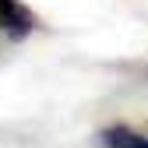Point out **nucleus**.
Returning <instances> with one entry per match:
<instances>
[{
	"mask_svg": "<svg viewBox=\"0 0 148 148\" xmlns=\"http://www.w3.org/2000/svg\"><path fill=\"white\" fill-rule=\"evenodd\" d=\"M0 32L11 42H21L35 32V14L28 11L25 0H0Z\"/></svg>",
	"mask_w": 148,
	"mask_h": 148,
	"instance_id": "nucleus-1",
	"label": "nucleus"
},
{
	"mask_svg": "<svg viewBox=\"0 0 148 148\" xmlns=\"http://www.w3.org/2000/svg\"><path fill=\"white\" fill-rule=\"evenodd\" d=\"M99 145L102 148H148V138L131 131V127H106V131L99 134Z\"/></svg>",
	"mask_w": 148,
	"mask_h": 148,
	"instance_id": "nucleus-2",
	"label": "nucleus"
}]
</instances>
